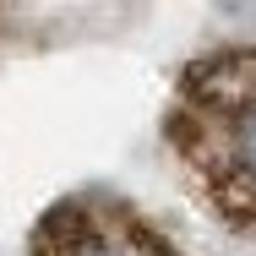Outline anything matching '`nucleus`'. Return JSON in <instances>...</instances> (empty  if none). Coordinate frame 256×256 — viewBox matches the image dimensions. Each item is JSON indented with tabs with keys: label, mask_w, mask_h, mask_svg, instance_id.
Segmentation results:
<instances>
[{
	"label": "nucleus",
	"mask_w": 256,
	"mask_h": 256,
	"mask_svg": "<svg viewBox=\"0 0 256 256\" xmlns=\"http://www.w3.org/2000/svg\"><path fill=\"white\" fill-rule=\"evenodd\" d=\"M164 142L229 229H256V50L191 60L164 114Z\"/></svg>",
	"instance_id": "nucleus-1"
},
{
	"label": "nucleus",
	"mask_w": 256,
	"mask_h": 256,
	"mask_svg": "<svg viewBox=\"0 0 256 256\" xmlns=\"http://www.w3.org/2000/svg\"><path fill=\"white\" fill-rule=\"evenodd\" d=\"M33 246H44V251H158L164 240L136 224V212H120V207L88 212L82 202H66L33 234Z\"/></svg>",
	"instance_id": "nucleus-2"
}]
</instances>
